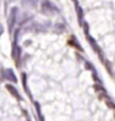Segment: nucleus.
<instances>
[{"mask_svg": "<svg viewBox=\"0 0 115 121\" xmlns=\"http://www.w3.org/2000/svg\"><path fill=\"white\" fill-rule=\"evenodd\" d=\"M41 11H43L45 15H47V16H50L53 13H57L58 9L56 8L49 0H44L43 2H41Z\"/></svg>", "mask_w": 115, "mask_h": 121, "instance_id": "f257e3e1", "label": "nucleus"}, {"mask_svg": "<svg viewBox=\"0 0 115 121\" xmlns=\"http://www.w3.org/2000/svg\"><path fill=\"white\" fill-rule=\"evenodd\" d=\"M17 15H18V8L17 7L11 8L10 13H9V17H8V28H9V31H10V33L12 31V28L15 27V25H16Z\"/></svg>", "mask_w": 115, "mask_h": 121, "instance_id": "f03ea898", "label": "nucleus"}, {"mask_svg": "<svg viewBox=\"0 0 115 121\" xmlns=\"http://www.w3.org/2000/svg\"><path fill=\"white\" fill-rule=\"evenodd\" d=\"M1 75L2 78L8 80V81H11L12 83H17V78L13 73V71L11 69H4L1 71Z\"/></svg>", "mask_w": 115, "mask_h": 121, "instance_id": "7ed1b4c3", "label": "nucleus"}, {"mask_svg": "<svg viewBox=\"0 0 115 121\" xmlns=\"http://www.w3.org/2000/svg\"><path fill=\"white\" fill-rule=\"evenodd\" d=\"M11 54H12V58L15 60V62H18L20 58V55H21V48L16 44V42L12 45V53Z\"/></svg>", "mask_w": 115, "mask_h": 121, "instance_id": "20e7f679", "label": "nucleus"}, {"mask_svg": "<svg viewBox=\"0 0 115 121\" xmlns=\"http://www.w3.org/2000/svg\"><path fill=\"white\" fill-rule=\"evenodd\" d=\"M6 89L9 91V93L12 95L13 98H16L17 100H21V96H20V94H19V92H18L17 89L13 86V85H11V84H7V85H6Z\"/></svg>", "mask_w": 115, "mask_h": 121, "instance_id": "39448f33", "label": "nucleus"}, {"mask_svg": "<svg viewBox=\"0 0 115 121\" xmlns=\"http://www.w3.org/2000/svg\"><path fill=\"white\" fill-rule=\"evenodd\" d=\"M86 38L88 39L90 47L93 48L94 52H95V53H98V54H101V48H99V46H98L97 44H96V42L94 40V38H92V37H90V36H88V35H86Z\"/></svg>", "mask_w": 115, "mask_h": 121, "instance_id": "423d86ee", "label": "nucleus"}, {"mask_svg": "<svg viewBox=\"0 0 115 121\" xmlns=\"http://www.w3.org/2000/svg\"><path fill=\"white\" fill-rule=\"evenodd\" d=\"M38 4V0H21V4L25 7H29V8H34Z\"/></svg>", "mask_w": 115, "mask_h": 121, "instance_id": "0eeeda50", "label": "nucleus"}, {"mask_svg": "<svg viewBox=\"0 0 115 121\" xmlns=\"http://www.w3.org/2000/svg\"><path fill=\"white\" fill-rule=\"evenodd\" d=\"M76 11H77V18H78V22H79V24H81V26H83V11H82V8L79 7V6H77L76 8Z\"/></svg>", "mask_w": 115, "mask_h": 121, "instance_id": "6e6552de", "label": "nucleus"}, {"mask_svg": "<svg viewBox=\"0 0 115 121\" xmlns=\"http://www.w3.org/2000/svg\"><path fill=\"white\" fill-rule=\"evenodd\" d=\"M21 76H22V84H24V86H25L26 91H27V93H28V94H30L29 91H28V87H27V75H26L25 73H22Z\"/></svg>", "mask_w": 115, "mask_h": 121, "instance_id": "1a4fd4ad", "label": "nucleus"}, {"mask_svg": "<svg viewBox=\"0 0 115 121\" xmlns=\"http://www.w3.org/2000/svg\"><path fill=\"white\" fill-rule=\"evenodd\" d=\"M107 104L110 105V108H112V109H114L115 110V103H113V102H111V101H107Z\"/></svg>", "mask_w": 115, "mask_h": 121, "instance_id": "9d476101", "label": "nucleus"}, {"mask_svg": "<svg viewBox=\"0 0 115 121\" xmlns=\"http://www.w3.org/2000/svg\"><path fill=\"white\" fill-rule=\"evenodd\" d=\"M4 33V27H2V25L0 24V36H1V34Z\"/></svg>", "mask_w": 115, "mask_h": 121, "instance_id": "9b49d317", "label": "nucleus"}, {"mask_svg": "<svg viewBox=\"0 0 115 121\" xmlns=\"http://www.w3.org/2000/svg\"><path fill=\"white\" fill-rule=\"evenodd\" d=\"M10 1H13V0H10Z\"/></svg>", "mask_w": 115, "mask_h": 121, "instance_id": "f8f14e48", "label": "nucleus"}]
</instances>
